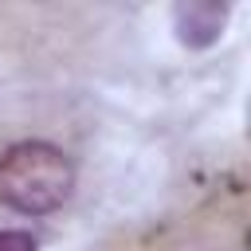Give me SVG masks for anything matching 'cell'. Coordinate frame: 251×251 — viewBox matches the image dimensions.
<instances>
[{"instance_id": "4", "label": "cell", "mask_w": 251, "mask_h": 251, "mask_svg": "<svg viewBox=\"0 0 251 251\" xmlns=\"http://www.w3.org/2000/svg\"><path fill=\"white\" fill-rule=\"evenodd\" d=\"M0 251H35V239L27 231H0Z\"/></svg>"}, {"instance_id": "2", "label": "cell", "mask_w": 251, "mask_h": 251, "mask_svg": "<svg viewBox=\"0 0 251 251\" xmlns=\"http://www.w3.org/2000/svg\"><path fill=\"white\" fill-rule=\"evenodd\" d=\"M247 180L220 184V196H204L192 216L133 224L102 235L86 251H247Z\"/></svg>"}, {"instance_id": "1", "label": "cell", "mask_w": 251, "mask_h": 251, "mask_svg": "<svg viewBox=\"0 0 251 251\" xmlns=\"http://www.w3.org/2000/svg\"><path fill=\"white\" fill-rule=\"evenodd\" d=\"M90 169V122L47 94L0 102V220H51L67 212Z\"/></svg>"}, {"instance_id": "3", "label": "cell", "mask_w": 251, "mask_h": 251, "mask_svg": "<svg viewBox=\"0 0 251 251\" xmlns=\"http://www.w3.org/2000/svg\"><path fill=\"white\" fill-rule=\"evenodd\" d=\"M94 8L75 4H0V63L43 67L82 47L86 31H98Z\"/></svg>"}]
</instances>
